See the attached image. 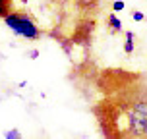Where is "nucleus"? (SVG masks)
Masks as SVG:
<instances>
[{"label":"nucleus","mask_w":147,"mask_h":139,"mask_svg":"<svg viewBox=\"0 0 147 139\" xmlns=\"http://www.w3.org/2000/svg\"><path fill=\"white\" fill-rule=\"evenodd\" d=\"M4 23H6V27H10V29L14 31L16 35L23 37V39L37 41V39L43 37V31L39 29V25L31 19V15L27 14V12L14 10L12 14H8L6 17H4Z\"/></svg>","instance_id":"obj_1"},{"label":"nucleus","mask_w":147,"mask_h":139,"mask_svg":"<svg viewBox=\"0 0 147 139\" xmlns=\"http://www.w3.org/2000/svg\"><path fill=\"white\" fill-rule=\"evenodd\" d=\"M14 6H16L14 0H0V17L4 19L8 14H12L14 12Z\"/></svg>","instance_id":"obj_2"},{"label":"nucleus","mask_w":147,"mask_h":139,"mask_svg":"<svg viewBox=\"0 0 147 139\" xmlns=\"http://www.w3.org/2000/svg\"><path fill=\"white\" fill-rule=\"evenodd\" d=\"M107 21H109L110 29L116 31V33H122V21L116 17V14H109V17H107Z\"/></svg>","instance_id":"obj_3"},{"label":"nucleus","mask_w":147,"mask_h":139,"mask_svg":"<svg viewBox=\"0 0 147 139\" xmlns=\"http://www.w3.org/2000/svg\"><path fill=\"white\" fill-rule=\"evenodd\" d=\"M134 41H136V35L132 31H126V43H124V52L126 54H132L134 52Z\"/></svg>","instance_id":"obj_4"},{"label":"nucleus","mask_w":147,"mask_h":139,"mask_svg":"<svg viewBox=\"0 0 147 139\" xmlns=\"http://www.w3.org/2000/svg\"><path fill=\"white\" fill-rule=\"evenodd\" d=\"M4 139H22V135L18 130H8V132H4Z\"/></svg>","instance_id":"obj_5"},{"label":"nucleus","mask_w":147,"mask_h":139,"mask_svg":"<svg viewBox=\"0 0 147 139\" xmlns=\"http://www.w3.org/2000/svg\"><path fill=\"white\" fill-rule=\"evenodd\" d=\"M132 19H134V21H143L145 15H143V12H140V10H134V12H132Z\"/></svg>","instance_id":"obj_6"},{"label":"nucleus","mask_w":147,"mask_h":139,"mask_svg":"<svg viewBox=\"0 0 147 139\" xmlns=\"http://www.w3.org/2000/svg\"><path fill=\"white\" fill-rule=\"evenodd\" d=\"M124 8H126V2H122V0H118V2L112 4V10H114V12H120V10H124Z\"/></svg>","instance_id":"obj_7"},{"label":"nucleus","mask_w":147,"mask_h":139,"mask_svg":"<svg viewBox=\"0 0 147 139\" xmlns=\"http://www.w3.org/2000/svg\"><path fill=\"white\" fill-rule=\"evenodd\" d=\"M37 56H39V50H35V48H33V50H29V58L31 60H35Z\"/></svg>","instance_id":"obj_8"}]
</instances>
